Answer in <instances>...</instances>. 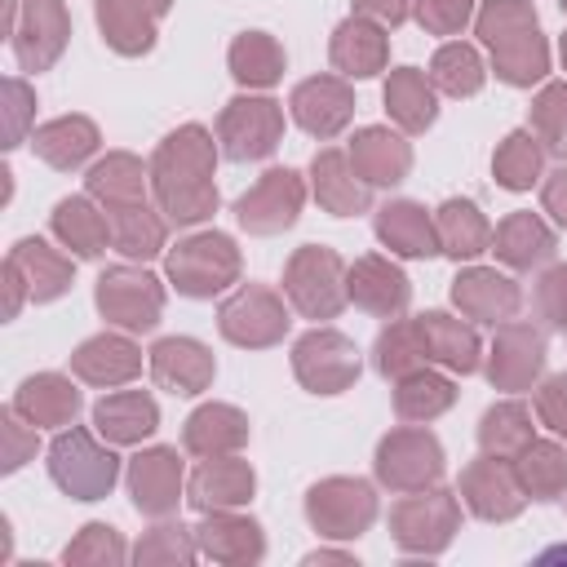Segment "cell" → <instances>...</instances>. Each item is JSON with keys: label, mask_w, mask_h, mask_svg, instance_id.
<instances>
[{"label": "cell", "mask_w": 567, "mask_h": 567, "mask_svg": "<svg viewBox=\"0 0 567 567\" xmlns=\"http://www.w3.org/2000/svg\"><path fill=\"white\" fill-rule=\"evenodd\" d=\"M279 106L266 97H239L221 115V142L230 159H261L279 142Z\"/></svg>", "instance_id": "obj_7"}, {"label": "cell", "mask_w": 567, "mask_h": 567, "mask_svg": "<svg viewBox=\"0 0 567 567\" xmlns=\"http://www.w3.org/2000/svg\"><path fill=\"white\" fill-rule=\"evenodd\" d=\"M452 297H456V306L465 315L487 319V323L509 319L518 310V288L505 275H496V270H465L456 279V288H452Z\"/></svg>", "instance_id": "obj_19"}, {"label": "cell", "mask_w": 567, "mask_h": 567, "mask_svg": "<svg viewBox=\"0 0 567 567\" xmlns=\"http://www.w3.org/2000/svg\"><path fill=\"white\" fill-rule=\"evenodd\" d=\"M478 439H483V447L496 452V456H505V452H523V447L532 443L527 412H523L518 403H501V408H492V412L483 416Z\"/></svg>", "instance_id": "obj_45"}, {"label": "cell", "mask_w": 567, "mask_h": 567, "mask_svg": "<svg viewBox=\"0 0 567 567\" xmlns=\"http://www.w3.org/2000/svg\"><path fill=\"white\" fill-rule=\"evenodd\" d=\"M297 377L315 394H337L359 377V354L341 332H310L297 341Z\"/></svg>", "instance_id": "obj_6"}, {"label": "cell", "mask_w": 567, "mask_h": 567, "mask_svg": "<svg viewBox=\"0 0 567 567\" xmlns=\"http://www.w3.org/2000/svg\"><path fill=\"white\" fill-rule=\"evenodd\" d=\"M425 359V341H421V328L416 323H394L381 332L377 341V368L385 377H408L416 372V363Z\"/></svg>", "instance_id": "obj_43"}, {"label": "cell", "mask_w": 567, "mask_h": 567, "mask_svg": "<svg viewBox=\"0 0 567 567\" xmlns=\"http://www.w3.org/2000/svg\"><path fill=\"white\" fill-rule=\"evenodd\" d=\"M93 421H97V430H102L106 439L133 443V439H142V434L155 430V403H151L142 390H124V394L102 399V403L93 408Z\"/></svg>", "instance_id": "obj_26"}, {"label": "cell", "mask_w": 567, "mask_h": 567, "mask_svg": "<svg viewBox=\"0 0 567 567\" xmlns=\"http://www.w3.org/2000/svg\"><path fill=\"white\" fill-rule=\"evenodd\" d=\"M93 146H97V128H93L89 120H80V115L53 120V124H44V128L35 133V151H40L53 168H75Z\"/></svg>", "instance_id": "obj_30"}, {"label": "cell", "mask_w": 567, "mask_h": 567, "mask_svg": "<svg viewBox=\"0 0 567 567\" xmlns=\"http://www.w3.org/2000/svg\"><path fill=\"white\" fill-rule=\"evenodd\" d=\"M465 492H470V505L487 518H509L518 509V492H514V478L505 470H496V461H483L465 474Z\"/></svg>", "instance_id": "obj_36"}, {"label": "cell", "mask_w": 567, "mask_h": 567, "mask_svg": "<svg viewBox=\"0 0 567 567\" xmlns=\"http://www.w3.org/2000/svg\"><path fill=\"white\" fill-rule=\"evenodd\" d=\"M540 416L567 434V377H554L545 390H540Z\"/></svg>", "instance_id": "obj_50"}, {"label": "cell", "mask_w": 567, "mask_h": 567, "mask_svg": "<svg viewBox=\"0 0 567 567\" xmlns=\"http://www.w3.org/2000/svg\"><path fill=\"white\" fill-rule=\"evenodd\" d=\"M377 470L385 483L394 487H421L425 478H434L443 470V456H439V443L430 434H416V430H399L381 443L377 452Z\"/></svg>", "instance_id": "obj_11"}, {"label": "cell", "mask_w": 567, "mask_h": 567, "mask_svg": "<svg viewBox=\"0 0 567 567\" xmlns=\"http://www.w3.org/2000/svg\"><path fill=\"white\" fill-rule=\"evenodd\" d=\"M563 62H567V40H563Z\"/></svg>", "instance_id": "obj_55"}, {"label": "cell", "mask_w": 567, "mask_h": 567, "mask_svg": "<svg viewBox=\"0 0 567 567\" xmlns=\"http://www.w3.org/2000/svg\"><path fill=\"white\" fill-rule=\"evenodd\" d=\"M53 230L62 235V244H71L80 257H97L106 248V230L111 217H97L84 199H62L53 213Z\"/></svg>", "instance_id": "obj_34"}, {"label": "cell", "mask_w": 567, "mask_h": 567, "mask_svg": "<svg viewBox=\"0 0 567 567\" xmlns=\"http://www.w3.org/2000/svg\"><path fill=\"white\" fill-rule=\"evenodd\" d=\"M434 84L452 97H465L483 84V62L470 44H443L439 58H434Z\"/></svg>", "instance_id": "obj_42"}, {"label": "cell", "mask_w": 567, "mask_h": 567, "mask_svg": "<svg viewBox=\"0 0 567 567\" xmlns=\"http://www.w3.org/2000/svg\"><path fill=\"white\" fill-rule=\"evenodd\" d=\"M536 133L545 137V146L554 155H567V84H549L540 97H536Z\"/></svg>", "instance_id": "obj_47"}, {"label": "cell", "mask_w": 567, "mask_h": 567, "mask_svg": "<svg viewBox=\"0 0 567 567\" xmlns=\"http://www.w3.org/2000/svg\"><path fill=\"white\" fill-rule=\"evenodd\" d=\"M252 492V470L239 461H213L195 474V505H235Z\"/></svg>", "instance_id": "obj_40"}, {"label": "cell", "mask_w": 567, "mask_h": 567, "mask_svg": "<svg viewBox=\"0 0 567 567\" xmlns=\"http://www.w3.org/2000/svg\"><path fill=\"white\" fill-rule=\"evenodd\" d=\"M9 106H13V124H9V146H18V137H22V120H27V106H31V93H27V84L9 80Z\"/></svg>", "instance_id": "obj_52"}, {"label": "cell", "mask_w": 567, "mask_h": 567, "mask_svg": "<svg viewBox=\"0 0 567 567\" xmlns=\"http://www.w3.org/2000/svg\"><path fill=\"white\" fill-rule=\"evenodd\" d=\"M350 159H354V173L363 177V182H399L403 173H408V146L394 137V133H385V128H363L359 137H354V146H350Z\"/></svg>", "instance_id": "obj_23"}, {"label": "cell", "mask_w": 567, "mask_h": 567, "mask_svg": "<svg viewBox=\"0 0 567 567\" xmlns=\"http://www.w3.org/2000/svg\"><path fill=\"white\" fill-rule=\"evenodd\" d=\"M540 359H545V341H540L532 328L514 323V328H505L501 341H496L492 381L505 385V390H518V385H527V381L540 372Z\"/></svg>", "instance_id": "obj_22"}, {"label": "cell", "mask_w": 567, "mask_h": 567, "mask_svg": "<svg viewBox=\"0 0 567 567\" xmlns=\"http://www.w3.org/2000/svg\"><path fill=\"white\" fill-rule=\"evenodd\" d=\"M297 208H301V182H297V173L275 168V173H266V177L239 199L235 213H239V221H244L248 230L270 235V230L292 226V221H297Z\"/></svg>", "instance_id": "obj_9"}, {"label": "cell", "mask_w": 567, "mask_h": 567, "mask_svg": "<svg viewBox=\"0 0 567 567\" xmlns=\"http://www.w3.org/2000/svg\"><path fill=\"white\" fill-rule=\"evenodd\" d=\"M244 434H248V425H244V416L235 408H199L190 416V425H186V447L213 456V452L239 447Z\"/></svg>", "instance_id": "obj_35"}, {"label": "cell", "mask_w": 567, "mask_h": 567, "mask_svg": "<svg viewBox=\"0 0 567 567\" xmlns=\"http://www.w3.org/2000/svg\"><path fill=\"white\" fill-rule=\"evenodd\" d=\"M558 4H563V9H567V0H558Z\"/></svg>", "instance_id": "obj_56"}, {"label": "cell", "mask_w": 567, "mask_h": 567, "mask_svg": "<svg viewBox=\"0 0 567 567\" xmlns=\"http://www.w3.org/2000/svg\"><path fill=\"white\" fill-rule=\"evenodd\" d=\"M377 235L394 248V252H403V257H430V252H439V226L425 217V208H416V204H385L381 213H377Z\"/></svg>", "instance_id": "obj_18"}, {"label": "cell", "mask_w": 567, "mask_h": 567, "mask_svg": "<svg viewBox=\"0 0 567 567\" xmlns=\"http://www.w3.org/2000/svg\"><path fill=\"white\" fill-rule=\"evenodd\" d=\"M332 62H337L341 71H350V75H372V71H381V62H385V35H381L377 27L350 18V22L337 31V40H332Z\"/></svg>", "instance_id": "obj_31"}, {"label": "cell", "mask_w": 567, "mask_h": 567, "mask_svg": "<svg viewBox=\"0 0 567 567\" xmlns=\"http://www.w3.org/2000/svg\"><path fill=\"white\" fill-rule=\"evenodd\" d=\"M31 425H62L71 421V412L80 408V394L71 390V381L62 377H31L22 390H18V403H13Z\"/></svg>", "instance_id": "obj_27"}, {"label": "cell", "mask_w": 567, "mask_h": 567, "mask_svg": "<svg viewBox=\"0 0 567 567\" xmlns=\"http://www.w3.org/2000/svg\"><path fill=\"white\" fill-rule=\"evenodd\" d=\"M53 478L62 483V492L80 501H97L115 483V456L102 452L84 430H71L53 443Z\"/></svg>", "instance_id": "obj_5"}, {"label": "cell", "mask_w": 567, "mask_h": 567, "mask_svg": "<svg viewBox=\"0 0 567 567\" xmlns=\"http://www.w3.org/2000/svg\"><path fill=\"white\" fill-rule=\"evenodd\" d=\"M496 252H501L509 266L532 270V266H540V261L554 252V235H549L532 213H514V217H505L501 230H496Z\"/></svg>", "instance_id": "obj_28"}, {"label": "cell", "mask_w": 567, "mask_h": 567, "mask_svg": "<svg viewBox=\"0 0 567 567\" xmlns=\"http://www.w3.org/2000/svg\"><path fill=\"white\" fill-rule=\"evenodd\" d=\"M168 275L177 279V288L186 297H213L217 288H226L239 275V257L235 244L226 235H199L177 244V252L168 257Z\"/></svg>", "instance_id": "obj_3"}, {"label": "cell", "mask_w": 567, "mask_h": 567, "mask_svg": "<svg viewBox=\"0 0 567 567\" xmlns=\"http://www.w3.org/2000/svg\"><path fill=\"white\" fill-rule=\"evenodd\" d=\"M518 474H523V487L532 496H554L567 483V456L558 447H549V443H527Z\"/></svg>", "instance_id": "obj_46"}, {"label": "cell", "mask_w": 567, "mask_h": 567, "mask_svg": "<svg viewBox=\"0 0 567 567\" xmlns=\"http://www.w3.org/2000/svg\"><path fill=\"white\" fill-rule=\"evenodd\" d=\"M230 66H235V80H244V84H270L284 71V53H279V44L270 35L252 31V35H239L235 40Z\"/></svg>", "instance_id": "obj_38"}, {"label": "cell", "mask_w": 567, "mask_h": 567, "mask_svg": "<svg viewBox=\"0 0 567 567\" xmlns=\"http://www.w3.org/2000/svg\"><path fill=\"white\" fill-rule=\"evenodd\" d=\"M288 297L297 301V310H306L310 319H332L346 301L341 288V257L332 248H301L288 261Z\"/></svg>", "instance_id": "obj_4"}, {"label": "cell", "mask_w": 567, "mask_h": 567, "mask_svg": "<svg viewBox=\"0 0 567 567\" xmlns=\"http://www.w3.org/2000/svg\"><path fill=\"white\" fill-rule=\"evenodd\" d=\"M487 239H492V230H487V221H483V213H478L474 204L447 199V204L439 208V244H443L452 257H474V252L487 248Z\"/></svg>", "instance_id": "obj_32"}, {"label": "cell", "mask_w": 567, "mask_h": 567, "mask_svg": "<svg viewBox=\"0 0 567 567\" xmlns=\"http://www.w3.org/2000/svg\"><path fill=\"white\" fill-rule=\"evenodd\" d=\"M89 190L106 199V208H128L142 199V168L128 155H111L89 173Z\"/></svg>", "instance_id": "obj_39"}, {"label": "cell", "mask_w": 567, "mask_h": 567, "mask_svg": "<svg viewBox=\"0 0 567 567\" xmlns=\"http://www.w3.org/2000/svg\"><path fill=\"white\" fill-rule=\"evenodd\" d=\"M310 518L332 536H350L372 518V492L363 483H323L310 492Z\"/></svg>", "instance_id": "obj_15"}, {"label": "cell", "mask_w": 567, "mask_h": 567, "mask_svg": "<svg viewBox=\"0 0 567 567\" xmlns=\"http://www.w3.org/2000/svg\"><path fill=\"white\" fill-rule=\"evenodd\" d=\"M284 328H288L284 306L266 288H244L221 306V332L235 346H270L284 337Z\"/></svg>", "instance_id": "obj_10"}, {"label": "cell", "mask_w": 567, "mask_h": 567, "mask_svg": "<svg viewBox=\"0 0 567 567\" xmlns=\"http://www.w3.org/2000/svg\"><path fill=\"white\" fill-rule=\"evenodd\" d=\"M536 173H540V146H536V137L532 133H509L505 146L496 151V177H501V186L527 190L536 182Z\"/></svg>", "instance_id": "obj_44"}, {"label": "cell", "mask_w": 567, "mask_h": 567, "mask_svg": "<svg viewBox=\"0 0 567 567\" xmlns=\"http://www.w3.org/2000/svg\"><path fill=\"white\" fill-rule=\"evenodd\" d=\"M394 403H399V416H403V421H430V416H439V412L452 403V385H447L443 377L416 368V372L399 377Z\"/></svg>", "instance_id": "obj_37"}, {"label": "cell", "mask_w": 567, "mask_h": 567, "mask_svg": "<svg viewBox=\"0 0 567 567\" xmlns=\"http://www.w3.org/2000/svg\"><path fill=\"white\" fill-rule=\"evenodd\" d=\"M66 40V13H62V0H27V27L18 31V58L22 66L40 71L58 58Z\"/></svg>", "instance_id": "obj_16"}, {"label": "cell", "mask_w": 567, "mask_h": 567, "mask_svg": "<svg viewBox=\"0 0 567 567\" xmlns=\"http://www.w3.org/2000/svg\"><path fill=\"white\" fill-rule=\"evenodd\" d=\"M385 106H390V115H394L403 128H412V133L434 120V93H430L425 75L412 71V66H403V71L390 75V84H385Z\"/></svg>", "instance_id": "obj_33"}, {"label": "cell", "mask_w": 567, "mask_h": 567, "mask_svg": "<svg viewBox=\"0 0 567 567\" xmlns=\"http://www.w3.org/2000/svg\"><path fill=\"white\" fill-rule=\"evenodd\" d=\"M151 368H155V381L168 385L173 394H199L213 381V354L199 341H186V337L159 341L151 350Z\"/></svg>", "instance_id": "obj_12"}, {"label": "cell", "mask_w": 567, "mask_h": 567, "mask_svg": "<svg viewBox=\"0 0 567 567\" xmlns=\"http://www.w3.org/2000/svg\"><path fill=\"white\" fill-rule=\"evenodd\" d=\"M128 483H133V501H137V509H146V514H164V509H173V501H177L182 465H177V456H173L168 447H155V452H146V456L133 461Z\"/></svg>", "instance_id": "obj_20"}, {"label": "cell", "mask_w": 567, "mask_h": 567, "mask_svg": "<svg viewBox=\"0 0 567 567\" xmlns=\"http://www.w3.org/2000/svg\"><path fill=\"white\" fill-rule=\"evenodd\" d=\"M354 4H359V13L377 18L381 27H399L408 18V9H412V0H354Z\"/></svg>", "instance_id": "obj_51"}, {"label": "cell", "mask_w": 567, "mask_h": 567, "mask_svg": "<svg viewBox=\"0 0 567 567\" xmlns=\"http://www.w3.org/2000/svg\"><path fill=\"white\" fill-rule=\"evenodd\" d=\"M346 292H350L359 306H368L372 315H399V310L408 306V279H403L390 261H381V257L354 261Z\"/></svg>", "instance_id": "obj_17"}, {"label": "cell", "mask_w": 567, "mask_h": 567, "mask_svg": "<svg viewBox=\"0 0 567 567\" xmlns=\"http://www.w3.org/2000/svg\"><path fill=\"white\" fill-rule=\"evenodd\" d=\"M478 35L496 49L501 80L532 84L545 75V44L536 35V13L527 0H492L478 18Z\"/></svg>", "instance_id": "obj_2"}, {"label": "cell", "mask_w": 567, "mask_h": 567, "mask_svg": "<svg viewBox=\"0 0 567 567\" xmlns=\"http://www.w3.org/2000/svg\"><path fill=\"white\" fill-rule=\"evenodd\" d=\"M545 208L567 226V168L549 177V186H545Z\"/></svg>", "instance_id": "obj_53"}, {"label": "cell", "mask_w": 567, "mask_h": 567, "mask_svg": "<svg viewBox=\"0 0 567 567\" xmlns=\"http://www.w3.org/2000/svg\"><path fill=\"white\" fill-rule=\"evenodd\" d=\"M159 284L142 270H106L97 279V306L106 319L124 323V328H151L159 319Z\"/></svg>", "instance_id": "obj_8"}, {"label": "cell", "mask_w": 567, "mask_h": 567, "mask_svg": "<svg viewBox=\"0 0 567 567\" xmlns=\"http://www.w3.org/2000/svg\"><path fill=\"white\" fill-rule=\"evenodd\" d=\"M536 301H540V315H545L554 328H567V266H554V270L540 279Z\"/></svg>", "instance_id": "obj_49"}, {"label": "cell", "mask_w": 567, "mask_h": 567, "mask_svg": "<svg viewBox=\"0 0 567 567\" xmlns=\"http://www.w3.org/2000/svg\"><path fill=\"white\" fill-rule=\"evenodd\" d=\"M292 115L306 133L315 137H332L346 120H350V89L332 75L323 80H306L297 93H292Z\"/></svg>", "instance_id": "obj_14"}, {"label": "cell", "mask_w": 567, "mask_h": 567, "mask_svg": "<svg viewBox=\"0 0 567 567\" xmlns=\"http://www.w3.org/2000/svg\"><path fill=\"white\" fill-rule=\"evenodd\" d=\"M9 261L22 270V279H27V288H31L35 301H49V297H58L71 284V266L49 244H40V239H22Z\"/></svg>", "instance_id": "obj_29"}, {"label": "cell", "mask_w": 567, "mask_h": 567, "mask_svg": "<svg viewBox=\"0 0 567 567\" xmlns=\"http://www.w3.org/2000/svg\"><path fill=\"white\" fill-rule=\"evenodd\" d=\"M111 235H115V248L128 252V257H151L164 239V226L142 208V204H128V208H111Z\"/></svg>", "instance_id": "obj_41"}, {"label": "cell", "mask_w": 567, "mask_h": 567, "mask_svg": "<svg viewBox=\"0 0 567 567\" xmlns=\"http://www.w3.org/2000/svg\"><path fill=\"white\" fill-rule=\"evenodd\" d=\"M208 168H213V146L204 128H182L159 146L155 186H159V204L168 208V217L199 221L204 213H213L217 190L208 182Z\"/></svg>", "instance_id": "obj_1"}, {"label": "cell", "mask_w": 567, "mask_h": 567, "mask_svg": "<svg viewBox=\"0 0 567 567\" xmlns=\"http://www.w3.org/2000/svg\"><path fill=\"white\" fill-rule=\"evenodd\" d=\"M470 9H474V0H421V22L439 35H452L465 27Z\"/></svg>", "instance_id": "obj_48"}, {"label": "cell", "mask_w": 567, "mask_h": 567, "mask_svg": "<svg viewBox=\"0 0 567 567\" xmlns=\"http://www.w3.org/2000/svg\"><path fill=\"white\" fill-rule=\"evenodd\" d=\"M416 328H421V341H425V359H439V363H447L456 372H474L478 368V337L461 319L434 310V315H421Z\"/></svg>", "instance_id": "obj_21"}, {"label": "cell", "mask_w": 567, "mask_h": 567, "mask_svg": "<svg viewBox=\"0 0 567 567\" xmlns=\"http://www.w3.org/2000/svg\"><path fill=\"white\" fill-rule=\"evenodd\" d=\"M4 425H9V456H4V465L13 470V465H22V447H27V443H22V434H18V421H13V412L4 416Z\"/></svg>", "instance_id": "obj_54"}, {"label": "cell", "mask_w": 567, "mask_h": 567, "mask_svg": "<svg viewBox=\"0 0 567 567\" xmlns=\"http://www.w3.org/2000/svg\"><path fill=\"white\" fill-rule=\"evenodd\" d=\"M315 190H319V204L337 217H350L368 204V190H363V182H354V168L341 151H323L315 159Z\"/></svg>", "instance_id": "obj_24"}, {"label": "cell", "mask_w": 567, "mask_h": 567, "mask_svg": "<svg viewBox=\"0 0 567 567\" xmlns=\"http://www.w3.org/2000/svg\"><path fill=\"white\" fill-rule=\"evenodd\" d=\"M137 368H142V359L124 337H93V341H84L75 350V372L84 381H97V385L128 381Z\"/></svg>", "instance_id": "obj_25"}, {"label": "cell", "mask_w": 567, "mask_h": 567, "mask_svg": "<svg viewBox=\"0 0 567 567\" xmlns=\"http://www.w3.org/2000/svg\"><path fill=\"white\" fill-rule=\"evenodd\" d=\"M168 0H97V22L120 53H142L155 40V18Z\"/></svg>", "instance_id": "obj_13"}]
</instances>
